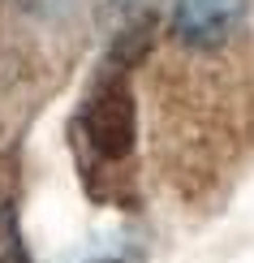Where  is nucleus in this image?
Masks as SVG:
<instances>
[{
  "mask_svg": "<svg viewBox=\"0 0 254 263\" xmlns=\"http://www.w3.org/2000/svg\"><path fill=\"white\" fill-rule=\"evenodd\" d=\"M147 35L151 26L121 35L73 108L69 121L73 164L95 199H116L121 185H129V164L138 151V104H134V86H129V61L142 52Z\"/></svg>",
  "mask_w": 254,
  "mask_h": 263,
  "instance_id": "1",
  "label": "nucleus"
},
{
  "mask_svg": "<svg viewBox=\"0 0 254 263\" xmlns=\"http://www.w3.org/2000/svg\"><path fill=\"white\" fill-rule=\"evenodd\" d=\"M246 17V0H177L172 35L185 48H220Z\"/></svg>",
  "mask_w": 254,
  "mask_h": 263,
  "instance_id": "2",
  "label": "nucleus"
},
{
  "mask_svg": "<svg viewBox=\"0 0 254 263\" xmlns=\"http://www.w3.org/2000/svg\"><path fill=\"white\" fill-rule=\"evenodd\" d=\"M0 263H26V246H22L13 207H9L5 199H0Z\"/></svg>",
  "mask_w": 254,
  "mask_h": 263,
  "instance_id": "3",
  "label": "nucleus"
}]
</instances>
